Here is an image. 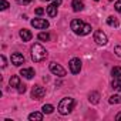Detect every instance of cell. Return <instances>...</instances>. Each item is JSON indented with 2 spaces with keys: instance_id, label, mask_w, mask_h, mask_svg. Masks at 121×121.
<instances>
[{
  "instance_id": "6da1fadb",
  "label": "cell",
  "mask_w": 121,
  "mask_h": 121,
  "mask_svg": "<svg viewBox=\"0 0 121 121\" xmlns=\"http://www.w3.org/2000/svg\"><path fill=\"white\" fill-rule=\"evenodd\" d=\"M71 30L76 33V34H80V36H86V34H90L91 33V26L84 23L83 20H78V19H74L71 20Z\"/></svg>"
},
{
  "instance_id": "7a4b0ae2",
  "label": "cell",
  "mask_w": 121,
  "mask_h": 121,
  "mask_svg": "<svg viewBox=\"0 0 121 121\" xmlns=\"http://www.w3.org/2000/svg\"><path fill=\"white\" fill-rule=\"evenodd\" d=\"M46 57H47L46 48H44L41 44L36 43V44L31 47V58H33V61H34V63H40V61H43Z\"/></svg>"
},
{
  "instance_id": "3957f363",
  "label": "cell",
  "mask_w": 121,
  "mask_h": 121,
  "mask_svg": "<svg viewBox=\"0 0 121 121\" xmlns=\"http://www.w3.org/2000/svg\"><path fill=\"white\" fill-rule=\"evenodd\" d=\"M73 108H74V100L70 98V97H66V98H63L58 103V112L63 114V115L70 114Z\"/></svg>"
},
{
  "instance_id": "277c9868",
  "label": "cell",
  "mask_w": 121,
  "mask_h": 121,
  "mask_svg": "<svg viewBox=\"0 0 121 121\" xmlns=\"http://www.w3.org/2000/svg\"><path fill=\"white\" fill-rule=\"evenodd\" d=\"M50 71L54 76H58V77H64L66 76V70L57 63H50Z\"/></svg>"
},
{
  "instance_id": "5b68a950",
  "label": "cell",
  "mask_w": 121,
  "mask_h": 121,
  "mask_svg": "<svg viewBox=\"0 0 121 121\" xmlns=\"http://www.w3.org/2000/svg\"><path fill=\"white\" fill-rule=\"evenodd\" d=\"M69 67H70V71L73 74L80 73V70H81V61H80V58H71L70 61H69Z\"/></svg>"
},
{
  "instance_id": "8992f818",
  "label": "cell",
  "mask_w": 121,
  "mask_h": 121,
  "mask_svg": "<svg viewBox=\"0 0 121 121\" xmlns=\"http://www.w3.org/2000/svg\"><path fill=\"white\" fill-rule=\"evenodd\" d=\"M94 41H95L97 44L104 46V44H107L108 39H107V36H105L104 31H101V30H95V31H94Z\"/></svg>"
},
{
  "instance_id": "52a82bcc",
  "label": "cell",
  "mask_w": 121,
  "mask_h": 121,
  "mask_svg": "<svg viewBox=\"0 0 121 121\" xmlns=\"http://www.w3.org/2000/svg\"><path fill=\"white\" fill-rule=\"evenodd\" d=\"M46 95V88L44 87H40V86H34L33 90H31V97L34 100H40Z\"/></svg>"
},
{
  "instance_id": "ba28073f",
  "label": "cell",
  "mask_w": 121,
  "mask_h": 121,
  "mask_svg": "<svg viewBox=\"0 0 121 121\" xmlns=\"http://www.w3.org/2000/svg\"><path fill=\"white\" fill-rule=\"evenodd\" d=\"M31 26H33L34 29L43 30V29H47V27H48V22L44 20V19H33V20H31Z\"/></svg>"
},
{
  "instance_id": "9c48e42d",
  "label": "cell",
  "mask_w": 121,
  "mask_h": 121,
  "mask_svg": "<svg viewBox=\"0 0 121 121\" xmlns=\"http://www.w3.org/2000/svg\"><path fill=\"white\" fill-rule=\"evenodd\" d=\"M12 63H13L14 66H22V64L24 63L23 54H20V53H13V54H12Z\"/></svg>"
},
{
  "instance_id": "30bf717a",
  "label": "cell",
  "mask_w": 121,
  "mask_h": 121,
  "mask_svg": "<svg viewBox=\"0 0 121 121\" xmlns=\"http://www.w3.org/2000/svg\"><path fill=\"white\" fill-rule=\"evenodd\" d=\"M20 74H22L24 78L30 80V78L34 77V70H33V69H22V70H20Z\"/></svg>"
},
{
  "instance_id": "8fae6325",
  "label": "cell",
  "mask_w": 121,
  "mask_h": 121,
  "mask_svg": "<svg viewBox=\"0 0 121 121\" xmlns=\"http://www.w3.org/2000/svg\"><path fill=\"white\" fill-rule=\"evenodd\" d=\"M20 37H22V40H23V41H30V40H31V37H33V34L30 33V30L23 29V30H20Z\"/></svg>"
},
{
  "instance_id": "7c38bea8",
  "label": "cell",
  "mask_w": 121,
  "mask_h": 121,
  "mask_svg": "<svg viewBox=\"0 0 121 121\" xmlns=\"http://www.w3.org/2000/svg\"><path fill=\"white\" fill-rule=\"evenodd\" d=\"M88 100H90L91 104H98V101H100V93L91 91V93L88 94Z\"/></svg>"
},
{
  "instance_id": "4fadbf2b",
  "label": "cell",
  "mask_w": 121,
  "mask_h": 121,
  "mask_svg": "<svg viewBox=\"0 0 121 121\" xmlns=\"http://www.w3.org/2000/svg\"><path fill=\"white\" fill-rule=\"evenodd\" d=\"M71 7H73L74 12H81V10L84 9V3L81 2V0H73Z\"/></svg>"
},
{
  "instance_id": "5bb4252c",
  "label": "cell",
  "mask_w": 121,
  "mask_h": 121,
  "mask_svg": "<svg viewBox=\"0 0 121 121\" xmlns=\"http://www.w3.org/2000/svg\"><path fill=\"white\" fill-rule=\"evenodd\" d=\"M46 12H47V14L50 17H56L57 16V6L56 4H50V6L46 7Z\"/></svg>"
},
{
  "instance_id": "9a60e30c",
  "label": "cell",
  "mask_w": 121,
  "mask_h": 121,
  "mask_svg": "<svg viewBox=\"0 0 121 121\" xmlns=\"http://www.w3.org/2000/svg\"><path fill=\"white\" fill-rule=\"evenodd\" d=\"M29 120L30 121H41L43 120V114L41 112H31L29 115Z\"/></svg>"
},
{
  "instance_id": "2e32d148",
  "label": "cell",
  "mask_w": 121,
  "mask_h": 121,
  "mask_svg": "<svg viewBox=\"0 0 121 121\" xmlns=\"http://www.w3.org/2000/svg\"><path fill=\"white\" fill-rule=\"evenodd\" d=\"M9 84H10V87H19V86H20V78H19V76H12Z\"/></svg>"
},
{
  "instance_id": "e0dca14e",
  "label": "cell",
  "mask_w": 121,
  "mask_h": 121,
  "mask_svg": "<svg viewBox=\"0 0 121 121\" xmlns=\"http://www.w3.org/2000/svg\"><path fill=\"white\" fill-rule=\"evenodd\" d=\"M111 87H112L115 91H121V78H120V77H118V78H114Z\"/></svg>"
},
{
  "instance_id": "ac0fdd59",
  "label": "cell",
  "mask_w": 121,
  "mask_h": 121,
  "mask_svg": "<svg viewBox=\"0 0 121 121\" xmlns=\"http://www.w3.org/2000/svg\"><path fill=\"white\" fill-rule=\"evenodd\" d=\"M107 23H108V26H111V27H117V26H118V19L114 17V16H110V17L107 19Z\"/></svg>"
},
{
  "instance_id": "d6986e66",
  "label": "cell",
  "mask_w": 121,
  "mask_h": 121,
  "mask_svg": "<svg viewBox=\"0 0 121 121\" xmlns=\"http://www.w3.org/2000/svg\"><path fill=\"white\" fill-rule=\"evenodd\" d=\"M108 101H110V104H121V95H118V94L117 95H111Z\"/></svg>"
},
{
  "instance_id": "ffe728a7",
  "label": "cell",
  "mask_w": 121,
  "mask_h": 121,
  "mask_svg": "<svg viewBox=\"0 0 121 121\" xmlns=\"http://www.w3.org/2000/svg\"><path fill=\"white\" fill-rule=\"evenodd\" d=\"M53 110H54V107H53L51 104H44V105H43V112H44V114H51Z\"/></svg>"
},
{
  "instance_id": "44dd1931",
  "label": "cell",
  "mask_w": 121,
  "mask_h": 121,
  "mask_svg": "<svg viewBox=\"0 0 121 121\" xmlns=\"http://www.w3.org/2000/svg\"><path fill=\"white\" fill-rule=\"evenodd\" d=\"M111 74H112V77H114V78L121 77V67H114V69L111 70Z\"/></svg>"
},
{
  "instance_id": "7402d4cb",
  "label": "cell",
  "mask_w": 121,
  "mask_h": 121,
  "mask_svg": "<svg viewBox=\"0 0 121 121\" xmlns=\"http://www.w3.org/2000/svg\"><path fill=\"white\" fill-rule=\"evenodd\" d=\"M39 39L43 40V41H48L50 40V36H48V33H40L39 34Z\"/></svg>"
},
{
  "instance_id": "603a6c76",
  "label": "cell",
  "mask_w": 121,
  "mask_h": 121,
  "mask_svg": "<svg viewBox=\"0 0 121 121\" xmlns=\"http://www.w3.org/2000/svg\"><path fill=\"white\" fill-rule=\"evenodd\" d=\"M114 53H115L118 57H121V44H117V46L114 47Z\"/></svg>"
},
{
  "instance_id": "cb8c5ba5",
  "label": "cell",
  "mask_w": 121,
  "mask_h": 121,
  "mask_svg": "<svg viewBox=\"0 0 121 121\" xmlns=\"http://www.w3.org/2000/svg\"><path fill=\"white\" fill-rule=\"evenodd\" d=\"M9 7V3L6 2V0H2V2H0V9H2V10H6Z\"/></svg>"
},
{
  "instance_id": "d4e9b609",
  "label": "cell",
  "mask_w": 121,
  "mask_h": 121,
  "mask_svg": "<svg viewBox=\"0 0 121 121\" xmlns=\"http://www.w3.org/2000/svg\"><path fill=\"white\" fill-rule=\"evenodd\" d=\"M115 10L118 12V13H121V0H117V2H115Z\"/></svg>"
},
{
  "instance_id": "484cf974",
  "label": "cell",
  "mask_w": 121,
  "mask_h": 121,
  "mask_svg": "<svg viewBox=\"0 0 121 121\" xmlns=\"http://www.w3.org/2000/svg\"><path fill=\"white\" fill-rule=\"evenodd\" d=\"M17 91H19L20 94H23V93L26 91V86H24V84H20V86L17 87Z\"/></svg>"
},
{
  "instance_id": "4316f807",
  "label": "cell",
  "mask_w": 121,
  "mask_h": 121,
  "mask_svg": "<svg viewBox=\"0 0 121 121\" xmlns=\"http://www.w3.org/2000/svg\"><path fill=\"white\" fill-rule=\"evenodd\" d=\"M16 2L19 3V4H23V6H26V4H29L31 0H16Z\"/></svg>"
},
{
  "instance_id": "83f0119b",
  "label": "cell",
  "mask_w": 121,
  "mask_h": 121,
  "mask_svg": "<svg viewBox=\"0 0 121 121\" xmlns=\"http://www.w3.org/2000/svg\"><path fill=\"white\" fill-rule=\"evenodd\" d=\"M44 13V9H41V7H39V9H36V14H39V16H41Z\"/></svg>"
},
{
  "instance_id": "f1b7e54d",
  "label": "cell",
  "mask_w": 121,
  "mask_h": 121,
  "mask_svg": "<svg viewBox=\"0 0 121 121\" xmlns=\"http://www.w3.org/2000/svg\"><path fill=\"white\" fill-rule=\"evenodd\" d=\"M0 58H2V67L4 69V67H6V57H4V56H2Z\"/></svg>"
},
{
  "instance_id": "f546056e",
  "label": "cell",
  "mask_w": 121,
  "mask_h": 121,
  "mask_svg": "<svg viewBox=\"0 0 121 121\" xmlns=\"http://www.w3.org/2000/svg\"><path fill=\"white\" fill-rule=\"evenodd\" d=\"M61 3H63V0H54V3H53V4H56V6L58 7V6L61 4Z\"/></svg>"
},
{
  "instance_id": "4dcf8cb0",
  "label": "cell",
  "mask_w": 121,
  "mask_h": 121,
  "mask_svg": "<svg viewBox=\"0 0 121 121\" xmlns=\"http://www.w3.org/2000/svg\"><path fill=\"white\" fill-rule=\"evenodd\" d=\"M115 120H117V121H120V120H121V112H118V114L115 115Z\"/></svg>"
},
{
  "instance_id": "1f68e13d",
  "label": "cell",
  "mask_w": 121,
  "mask_h": 121,
  "mask_svg": "<svg viewBox=\"0 0 121 121\" xmlns=\"http://www.w3.org/2000/svg\"><path fill=\"white\" fill-rule=\"evenodd\" d=\"M108 2H112V0H108Z\"/></svg>"
},
{
  "instance_id": "d6a6232c",
  "label": "cell",
  "mask_w": 121,
  "mask_h": 121,
  "mask_svg": "<svg viewBox=\"0 0 121 121\" xmlns=\"http://www.w3.org/2000/svg\"><path fill=\"white\" fill-rule=\"evenodd\" d=\"M44 2H48V0H44Z\"/></svg>"
},
{
  "instance_id": "836d02e7",
  "label": "cell",
  "mask_w": 121,
  "mask_h": 121,
  "mask_svg": "<svg viewBox=\"0 0 121 121\" xmlns=\"http://www.w3.org/2000/svg\"><path fill=\"white\" fill-rule=\"evenodd\" d=\"M95 2H98V0H95Z\"/></svg>"
}]
</instances>
